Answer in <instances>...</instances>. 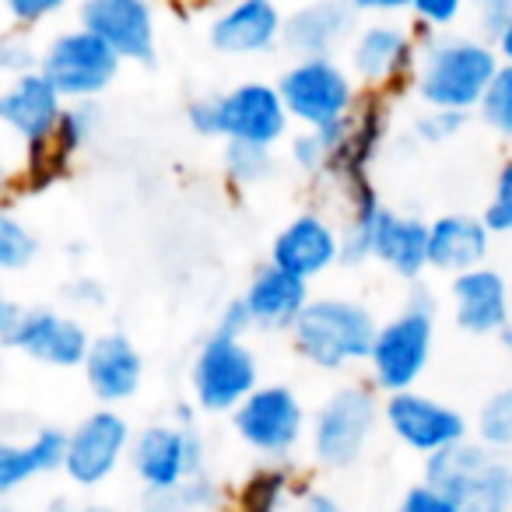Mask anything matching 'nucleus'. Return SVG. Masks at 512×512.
Masks as SVG:
<instances>
[{
	"mask_svg": "<svg viewBox=\"0 0 512 512\" xmlns=\"http://www.w3.org/2000/svg\"><path fill=\"white\" fill-rule=\"evenodd\" d=\"M498 67L502 57L488 39L435 36L421 46L414 92L428 109L470 113V109H481Z\"/></svg>",
	"mask_w": 512,
	"mask_h": 512,
	"instance_id": "f257e3e1",
	"label": "nucleus"
},
{
	"mask_svg": "<svg viewBox=\"0 0 512 512\" xmlns=\"http://www.w3.org/2000/svg\"><path fill=\"white\" fill-rule=\"evenodd\" d=\"M379 323L372 309L355 299L323 295L306 306L292 330V344L309 365L323 372H341L348 365L369 362Z\"/></svg>",
	"mask_w": 512,
	"mask_h": 512,
	"instance_id": "f03ea898",
	"label": "nucleus"
},
{
	"mask_svg": "<svg viewBox=\"0 0 512 512\" xmlns=\"http://www.w3.org/2000/svg\"><path fill=\"white\" fill-rule=\"evenodd\" d=\"M435 306L439 302H435L432 288L414 281L404 299V309L393 320L379 323L369 369L376 386L390 393V397L393 393L414 390L421 372L428 369L432 341H435Z\"/></svg>",
	"mask_w": 512,
	"mask_h": 512,
	"instance_id": "7ed1b4c3",
	"label": "nucleus"
},
{
	"mask_svg": "<svg viewBox=\"0 0 512 512\" xmlns=\"http://www.w3.org/2000/svg\"><path fill=\"white\" fill-rule=\"evenodd\" d=\"M428 484L439 488L460 512H505L512 505V467L463 439L442 453L428 456Z\"/></svg>",
	"mask_w": 512,
	"mask_h": 512,
	"instance_id": "20e7f679",
	"label": "nucleus"
},
{
	"mask_svg": "<svg viewBox=\"0 0 512 512\" xmlns=\"http://www.w3.org/2000/svg\"><path fill=\"white\" fill-rule=\"evenodd\" d=\"M278 92L292 113V123H299L302 130L337 127L362 99L355 92V74L337 57L292 60V67L278 78Z\"/></svg>",
	"mask_w": 512,
	"mask_h": 512,
	"instance_id": "39448f33",
	"label": "nucleus"
},
{
	"mask_svg": "<svg viewBox=\"0 0 512 512\" xmlns=\"http://www.w3.org/2000/svg\"><path fill=\"white\" fill-rule=\"evenodd\" d=\"M123 60L116 57L113 46L102 43L95 32L64 29L43 46V64L39 71L57 85V92L67 102H95L120 74Z\"/></svg>",
	"mask_w": 512,
	"mask_h": 512,
	"instance_id": "423d86ee",
	"label": "nucleus"
},
{
	"mask_svg": "<svg viewBox=\"0 0 512 512\" xmlns=\"http://www.w3.org/2000/svg\"><path fill=\"white\" fill-rule=\"evenodd\" d=\"M193 397L204 411L225 414L239 411L256 390H260V365L253 348H246L242 337L211 334L197 351V362L190 369Z\"/></svg>",
	"mask_w": 512,
	"mask_h": 512,
	"instance_id": "0eeeda50",
	"label": "nucleus"
},
{
	"mask_svg": "<svg viewBox=\"0 0 512 512\" xmlns=\"http://www.w3.org/2000/svg\"><path fill=\"white\" fill-rule=\"evenodd\" d=\"M379 421V400L365 386H344L316 411L313 449L327 467H351L362 456L372 428Z\"/></svg>",
	"mask_w": 512,
	"mask_h": 512,
	"instance_id": "6e6552de",
	"label": "nucleus"
},
{
	"mask_svg": "<svg viewBox=\"0 0 512 512\" xmlns=\"http://www.w3.org/2000/svg\"><path fill=\"white\" fill-rule=\"evenodd\" d=\"M421 60V46L397 22L362 25L348 46V71L362 81L369 92H393L404 81H414Z\"/></svg>",
	"mask_w": 512,
	"mask_h": 512,
	"instance_id": "1a4fd4ad",
	"label": "nucleus"
},
{
	"mask_svg": "<svg viewBox=\"0 0 512 512\" xmlns=\"http://www.w3.org/2000/svg\"><path fill=\"white\" fill-rule=\"evenodd\" d=\"M214 99H218V137H225V144L242 141L278 148L281 141H288L292 113L271 81H242Z\"/></svg>",
	"mask_w": 512,
	"mask_h": 512,
	"instance_id": "9d476101",
	"label": "nucleus"
},
{
	"mask_svg": "<svg viewBox=\"0 0 512 512\" xmlns=\"http://www.w3.org/2000/svg\"><path fill=\"white\" fill-rule=\"evenodd\" d=\"M320 134L330 144L327 176L337 186L369 179V165L376 162L379 148H383L386 134H390V102L379 92L362 95L348 120H341L330 130H320Z\"/></svg>",
	"mask_w": 512,
	"mask_h": 512,
	"instance_id": "9b49d317",
	"label": "nucleus"
},
{
	"mask_svg": "<svg viewBox=\"0 0 512 512\" xmlns=\"http://www.w3.org/2000/svg\"><path fill=\"white\" fill-rule=\"evenodd\" d=\"M383 418L390 432L414 453L435 456L449 446H460L467 439V421L456 407L439 404L425 393H393L383 407Z\"/></svg>",
	"mask_w": 512,
	"mask_h": 512,
	"instance_id": "f8f14e48",
	"label": "nucleus"
},
{
	"mask_svg": "<svg viewBox=\"0 0 512 512\" xmlns=\"http://www.w3.org/2000/svg\"><path fill=\"white\" fill-rule=\"evenodd\" d=\"M78 25L113 46L120 60H137V64L155 60L158 32L148 0H81Z\"/></svg>",
	"mask_w": 512,
	"mask_h": 512,
	"instance_id": "ddd939ff",
	"label": "nucleus"
},
{
	"mask_svg": "<svg viewBox=\"0 0 512 512\" xmlns=\"http://www.w3.org/2000/svg\"><path fill=\"white\" fill-rule=\"evenodd\" d=\"M200 456L204 446L186 425H151L130 446V460L148 491H165L200 477Z\"/></svg>",
	"mask_w": 512,
	"mask_h": 512,
	"instance_id": "4468645a",
	"label": "nucleus"
},
{
	"mask_svg": "<svg viewBox=\"0 0 512 512\" xmlns=\"http://www.w3.org/2000/svg\"><path fill=\"white\" fill-rule=\"evenodd\" d=\"M235 432L246 446L267 456H285L302 435V404L288 386H260L239 411L232 414Z\"/></svg>",
	"mask_w": 512,
	"mask_h": 512,
	"instance_id": "2eb2a0df",
	"label": "nucleus"
},
{
	"mask_svg": "<svg viewBox=\"0 0 512 512\" xmlns=\"http://www.w3.org/2000/svg\"><path fill=\"white\" fill-rule=\"evenodd\" d=\"M64 109L67 99L43 71L11 78L0 92V120L25 148L53 141L60 120H64Z\"/></svg>",
	"mask_w": 512,
	"mask_h": 512,
	"instance_id": "dca6fc26",
	"label": "nucleus"
},
{
	"mask_svg": "<svg viewBox=\"0 0 512 512\" xmlns=\"http://www.w3.org/2000/svg\"><path fill=\"white\" fill-rule=\"evenodd\" d=\"M358 8L351 0H313L285 18L281 46L295 60L306 57H337V50L351 46L358 36Z\"/></svg>",
	"mask_w": 512,
	"mask_h": 512,
	"instance_id": "f3484780",
	"label": "nucleus"
},
{
	"mask_svg": "<svg viewBox=\"0 0 512 512\" xmlns=\"http://www.w3.org/2000/svg\"><path fill=\"white\" fill-rule=\"evenodd\" d=\"M271 264L295 274L302 281H313L341 264V228L330 225L323 214L302 211L274 235Z\"/></svg>",
	"mask_w": 512,
	"mask_h": 512,
	"instance_id": "a211bd4d",
	"label": "nucleus"
},
{
	"mask_svg": "<svg viewBox=\"0 0 512 512\" xmlns=\"http://www.w3.org/2000/svg\"><path fill=\"white\" fill-rule=\"evenodd\" d=\"M130 449V428L113 407L88 414L78 428L71 432V446H67V474L74 484H102L116 467H120L123 453Z\"/></svg>",
	"mask_w": 512,
	"mask_h": 512,
	"instance_id": "6ab92c4d",
	"label": "nucleus"
},
{
	"mask_svg": "<svg viewBox=\"0 0 512 512\" xmlns=\"http://www.w3.org/2000/svg\"><path fill=\"white\" fill-rule=\"evenodd\" d=\"M95 337L74 316L57 313V309H29L22 330L11 337L8 348L22 351L25 358L50 369H78L85 365Z\"/></svg>",
	"mask_w": 512,
	"mask_h": 512,
	"instance_id": "aec40b11",
	"label": "nucleus"
},
{
	"mask_svg": "<svg viewBox=\"0 0 512 512\" xmlns=\"http://www.w3.org/2000/svg\"><path fill=\"white\" fill-rule=\"evenodd\" d=\"M285 36V15L274 0H232L218 11L207 39L225 57H260Z\"/></svg>",
	"mask_w": 512,
	"mask_h": 512,
	"instance_id": "412c9836",
	"label": "nucleus"
},
{
	"mask_svg": "<svg viewBox=\"0 0 512 512\" xmlns=\"http://www.w3.org/2000/svg\"><path fill=\"white\" fill-rule=\"evenodd\" d=\"M449 299H453V320L463 334L498 337L509 327V285L495 267L456 274L449 285Z\"/></svg>",
	"mask_w": 512,
	"mask_h": 512,
	"instance_id": "4be33fe9",
	"label": "nucleus"
},
{
	"mask_svg": "<svg viewBox=\"0 0 512 512\" xmlns=\"http://www.w3.org/2000/svg\"><path fill=\"white\" fill-rule=\"evenodd\" d=\"M249 309V320L260 330H285L292 334L299 316L306 313L309 299V281L295 278V274L281 271V267L267 264L249 278L246 292L239 295Z\"/></svg>",
	"mask_w": 512,
	"mask_h": 512,
	"instance_id": "5701e85b",
	"label": "nucleus"
},
{
	"mask_svg": "<svg viewBox=\"0 0 512 512\" xmlns=\"http://www.w3.org/2000/svg\"><path fill=\"white\" fill-rule=\"evenodd\" d=\"M491 249V228L477 214H442L428 221V260L439 274H467L484 267Z\"/></svg>",
	"mask_w": 512,
	"mask_h": 512,
	"instance_id": "b1692460",
	"label": "nucleus"
},
{
	"mask_svg": "<svg viewBox=\"0 0 512 512\" xmlns=\"http://www.w3.org/2000/svg\"><path fill=\"white\" fill-rule=\"evenodd\" d=\"M85 379L102 404H120L137 393L144 379V358L123 334H99L85 358Z\"/></svg>",
	"mask_w": 512,
	"mask_h": 512,
	"instance_id": "393cba45",
	"label": "nucleus"
},
{
	"mask_svg": "<svg viewBox=\"0 0 512 512\" xmlns=\"http://www.w3.org/2000/svg\"><path fill=\"white\" fill-rule=\"evenodd\" d=\"M372 260L390 267L407 285L421 281V274L432 267V260H428V221L386 207L376 228V256Z\"/></svg>",
	"mask_w": 512,
	"mask_h": 512,
	"instance_id": "a878e982",
	"label": "nucleus"
},
{
	"mask_svg": "<svg viewBox=\"0 0 512 512\" xmlns=\"http://www.w3.org/2000/svg\"><path fill=\"white\" fill-rule=\"evenodd\" d=\"M67 446H71V435L60 428H39L22 446L4 442L0 446V491H15L32 477L67 467Z\"/></svg>",
	"mask_w": 512,
	"mask_h": 512,
	"instance_id": "bb28decb",
	"label": "nucleus"
},
{
	"mask_svg": "<svg viewBox=\"0 0 512 512\" xmlns=\"http://www.w3.org/2000/svg\"><path fill=\"white\" fill-rule=\"evenodd\" d=\"M344 193V225H341V264L358 267L376 256V228L386 207L379 204V193L372 179L341 186Z\"/></svg>",
	"mask_w": 512,
	"mask_h": 512,
	"instance_id": "cd10ccee",
	"label": "nucleus"
},
{
	"mask_svg": "<svg viewBox=\"0 0 512 512\" xmlns=\"http://www.w3.org/2000/svg\"><path fill=\"white\" fill-rule=\"evenodd\" d=\"M74 155H67L57 141L25 148V169H22V190L25 193H46L71 172Z\"/></svg>",
	"mask_w": 512,
	"mask_h": 512,
	"instance_id": "c85d7f7f",
	"label": "nucleus"
},
{
	"mask_svg": "<svg viewBox=\"0 0 512 512\" xmlns=\"http://www.w3.org/2000/svg\"><path fill=\"white\" fill-rule=\"evenodd\" d=\"M221 162H225V176L232 179L235 186H256L274 172V148L228 141Z\"/></svg>",
	"mask_w": 512,
	"mask_h": 512,
	"instance_id": "c756f323",
	"label": "nucleus"
},
{
	"mask_svg": "<svg viewBox=\"0 0 512 512\" xmlns=\"http://www.w3.org/2000/svg\"><path fill=\"white\" fill-rule=\"evenodd\" d=\"M39 256V239L18 214L4 211L0 214V267L4 271H25L29 264H36Z\"/></svg>",
	"mask_w": 512,
	"mask_h": 512,
	"instance_id": "7c9ffc66",
	"label": "nucleus"
},
{
	"mask_svg": "<svg viewBox=\"0 0 512 512\" xmlns=\"http://www.w3.org/2000/svg\"><path fill=\"white\" fill-rule=\"evenodd\" d=\"M99 123H102V113L95 102H67L64 120H60L53 141H57L67 155H78V151H85L88 144H92V137L99 134Z\"/></svg>",
	"mask_w": 512,
	"mask_h": 512,
	"instance_id": "2f4dec72",
	"label": "nucleus"
},
{
	"mask_svg": "<svg viewBox=\"0 0 512 512\" xmlns=\"http://www.w3.org/2000/svg\"><path fill=\"white\" fill-rule=\"evenodd\" d=\"M214 505V488L204 477H190V481L176 484L165 491H148L144 498V512H193Z\"/></svg>",
	"mask_w": 512,
	"mask_h": 512,
	"instance_id": "473e14b6",
	"label": "nucleus"
},
{
	"mask_svg": "<svg viewBox=\"0 0 512 512\" xmlns=\"http://www.w3.org/2000/svg\"><path fill=\"white\" fill-rule=\"evenodd\" d=\"M288 488V474L285 470H256L239 491V512H278L281 498Z\"/></svg>",
	"mask_w": 512,
	"mask_h": 512,
	"instance_id": "72a5a7b5",
	"label": "nucleus"
},
{
	"mask_svg": "<svg viewBox=\"0 0 512 512\" xmlns=\"http://www.w3.org/2000/svg\"><path fill=\"white\" fill-rule=\"evenodd\" d=\"M481 120L495 130L498 137H512V64H502L491 81L488 95L481 102Z\"/></svg>",
	"mask_w": 512,
	"mask_h": 512,
	"instance_id": "f704fd0d",
	"label": "nucleus"
},
{
	"mask_svg": "<svg viewBox=\"0 0 512 512\" xmlns=\"http://www.w3.org/2000/svg\"><path fill=\"white\" fill-rule=\"evenodd\" d=\"M477 435L484 446L498 449L512 442V390H498L495 397L484 400L477 414Z\"/></svg>",
	"mask_w": 512,
	"mask_h": 512,
	"instance_id": "c9c22d12",
	"label": "nucleus"
},
{
	"mask_svg": "<svg viewBox=\"0 0 512 512\" xmlns=\"http://www.w3.org/2000/svg\"><path fill=\"white\" fill-rule=\"evenodd\" d=\"M43 64V50L32 43V36H25V29H11L0 39V71L11 78H22V74L39 71Z\"/></svg>",
	"mask_w": 512,
	"mask_h": 512,
	"instance_id": "e433bc0d",
	"label": "nucleus"
},
{
	"mask_svg": "<svg viewBox=\"0 0 512 512\" xmlns=\"http://www.w3.org/2000/svg\"><path fill=\"white\" fill-rule=\"evenodd\" d=\"M288 158L306 176H327L330 165V144L320 130H299L288 137Z\"/></svg>",
	"mask_w": 512,
	"mask_h": 512,
	"instance_id": "4c0bfd02",
	"label": "nucleus"
},
{
	"mask_svg": "<svg viewBox=\"0 0 512 512\" xmlns=\"http://www.w3.org/2000/svg\"><path fill=\"white\" fill-rule=\"evenodd\" d=\"M484 225L491 235H509L512 232V158H505L495 172V186H491L488 207H484Z\"/></svg>",
	"mask_w": 512,
	"mask_h": 512,
	"instance_id": "58836bf2",
	"label": "nucleus"
},
{
	"mask_svg": "<svg viewBox=\"0 0 512 512\" xmlns=\"http://www.w3.org/2000/svg\"><path fill=\"white\" fill-rule=\"evenodd\" d=\"M463 127H467V113H456V109H425V113L414 120V134L425 144L453 141Z\"/></svg>",
	"mask_w": 512,
	"mask_h": 512,
	"instance_id": "ea45409f",
	"label": "nucleus"
},
{
	"mask_svg": "<svg viewBox=\"0 0 512 512\" xmlns=\"http://www.w3.org/2000/svg\"><path fill=\"white\" fill-rule=\"evenodd\" d=\"M71 0H4V11L15 22V29H32L39 22H50L53 15L67 8Z\"/></svg>",
	"mask_w": 512,
	"mask_h": 512,
	"instance_id": "a19ab883",
	"label": "nucleus"
},
{
	"mask_svg": "<svg viewBox=\"0 0 512 512\" xmlns=\"http://www.w3.org/2000/svg\"><path fill=\"white\" fill-rule=\"evenodd\" d=\"M470 0H411V11L428 29H449L463 15Z\"/></svg>",
	"mask_w": 512,
	"mask_h": 512,
	"instance_id": "79ce46f5",
	"label": "nucleus"
},
{
	"mask_svg": "<svg viewBox=\"0 0 512 512\" xmlns=\"http://www.w3.org/2000/svg\"><path fill=\"white\" fill-rule=\"evenodd\" d=\"M477 22H481V39L498 43L505 25L512 22V0H481L477 4Z\"/></svg>",
	"mask_w": 512,
	"mask_h": 512,
	"instance_id": "37998d69",
	"label": "nucleus"
},
{
	"mask_svg": "<svg viewBox=\"0 0 512 512\" xmlns=\"http://www.w3.org/2000/svg\"><path fill=\"white\" fill-rule=\"evenodd\" d=\"M397 512H460V509H456L439 488H432V484L425 481V484H418V488L407 491Z\"/></svg>",
	"mask_w": 512,
	"mask_h": 512,
	"instance_id": "c03bdc74",
	"label": "nucleus"
},
{
	"mask_svg": "<svg viewBox=\"0 0 512 512\" xmlns=\"http://www.w3.org/2000/svg\"><path fill=\"white\" fill-rule=\"evenodd\" d=\"M186 123L197 137H218V99L214 95L193 99L186 109Z\"/></svg>",
	"mask_w": 512,
	"mask_h": 512,
	"instance_id": "a18cd8bd",
	"label": "nucleus"
},
{
	"mask_svg": "<svg viewBox=\"0 0 512 512\" xmlns=\"http://www.w3.org/2000/svg\"><path fill=\"white\" fill-rule=\"evenodd\" d=\"M246 330H253V320H249V309L242 299L228 302L225 309H221L218 316V327H214V334H225V337H242Z\"/></svg>",
	"mask_w": 512,
	"mask_h": 512,
	"instance_id": "49530a36",
	"label": "nucleus"
},
{
	"mask_svg": "<svg viewBox=\"0 0 512 512\" xmlns=\"http://www.w3.org/2000/svg\"><path fill=\"white\" fill-rule=\"evenodd\" d=\"M64 295L71 306H85V309H99L102 299H106V292H102V285L95 278H74L64 288Z\"/></svg>",
	"mask_w": 512,
	"mask_h": 512,
	"instance_id": "de8ad7c7",
	"label": "nucleus"
},
{
	"mask_svg": "<svg viewBox=\"0 0 512 512\" xmlns=\"http://www.w3.org/2000/svg\"><path fill=\"white\" fill-rule=\"evenodd\" d=\"M25 316H29V306H22V302H15V299L0 302V344H4V348H8L11 337L22 330Z\"/></svg>",
	"mask_w": 512,
	"mask_h": 512,
	"instance_id": "09e8293b",
	"label": "nucleus"
},
{
	"mask_svg": "<svg viewBox=\"0 0 512 512\" xmlns=\"http://www.w3.org/2000/svg\"><path fill=\"white\" fill-rule=\"evenodd\" d=\"M351 4L358 8V15H379V18L411 11V0H351Z\"/></svg>",
	"mask_w": 512,
	"mask_h": 512,
	"instance_id": "8fccbe9b",
	"label": "nucleus"
},
{
	"mask_svg": "<svg viewBox=\"0 0 512 512\" xmlns=\"http://www.w3.org/2000/svg\"><path fill=\"white\" fill-rule=\"evenodd\" d=\"M299 512H344V509L330 495H320V491H313V495L302 498V509Z\"/></svg>",
	"mask_w": 512,
	"mask_h": 512,
	"instance_id": "3c124183",
	"label": "nucleus"
},
{
	"mask_svg": "<svg viewBox=\"0 0 512 512\" xmlns=\"http://www.w3.org/2000/svg\"><path fill=\"white\" fill-rule=\"evenodd\" d=\"M495 50H498V57H502V64H512V22L505 25V32L498 36Z\"/></svg>",
	"mask_w": 512,
	"mask_h": 512,
	"instance_id": "603ef678",
	"label": "nucleus"
},
{
	"mask_svg": "<svg viewBox=\"0 0 512 512\" xmlns=\"http://www.w3.org/2000/svg\"><path fill=\"white\" fill-rule=\"evenodd\" d=\"M498 348H502V355L512 362V327H505L502 334H498Z\"/></svg>",
	"mask_w": 512,
	"mask_h": 512,
	"instance_id": "864d4df0",
	"label": "nucleus"
},
{
	"mask_svg": "<svg viewBox=\"0 0 512 512\" xmlns=\"http://www.w3.org/2000/svg\"><path fill=\"white\" fill-rule=\"evenodd\" d=\"M88 512H109V509H88Z\"/></svg>",
	"mask_w": 512,
	"mask_h": 512,
	"instance_id": "5fc2aeb1",
	"label": "nucleus"
},
{
	"mask_svg": "<svg viewBox=\"0 0 512 512\" xmlns=\"http://www.w3.org/2000/svg\"><path fill=\"white\" fill-rule=\"evenodd\" d=\"M474 4H481V0H474Z\"/></svg>",
	"mask_w": 512,
	"mask_h": 512,
	"instance_id": "6e6d98bb",
	"label": "nucleus"
}]
</instances>
